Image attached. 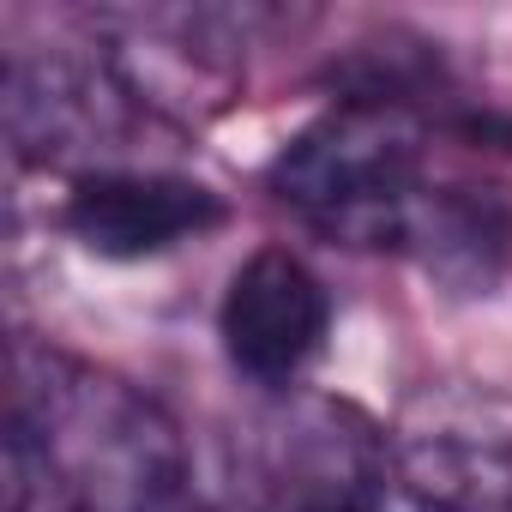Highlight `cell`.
Returning <instances> with one entry per match:
<instances>
[{"mask_svg":"<svg viewBox=\"0 0 512 512\" xmlns=\"http://www.w3.org/2000/svg\"><path fill=\"white\" fill-rule=\"evenodd\" d=\"M13 512L43 488L55 512H187L193 458L181 422L133 380L55 344H13Z\"/></svg>","mask_w":512,"mask_h":512,"instance_id":"6da1fadb","label":"cell"},{"mask_svg":"<svg viewBox=\"0 0 512 512\" xmlns=\"http://www.w3.org/2000/svg\"><path fill=\"white\" fill-rule=\"evenodd\" d=\"M428 121L404 97H338L272 163V193L344 247H398L428 199Z\"/></svg>","mask_w":512,"mask_h":512,"instance_id":"7a4b0ae2","label":"cell"},{"mask_svg":"<svg viewBox=\"0 0 512 512\" xmlns=\"http://www.w3.org/2000/svg\"><path fill=\"white\" fill-rule=\"evenodd\" d=\"M241 512H434L404 476L398 434L326 392H284L247 434Z\"/></svg>","mask_w":512,"mask_h":512,"instance_id":"3957f363","label":"cell"},{"mask_svg":"<svg viewBox=\"0 0 512 512\" xmlns=\"http://www.w3.org/2000/svg\"><path fill=\"white\" fill-rule=\"evenodd\" d=\"M326 332H332V296L302 253L260 247L235 266L217 308V338L235 374H247L266 392H296V380L326 350Z\"/></svg>","mask_w":512,"mask_h":512,"instance_id":"277c9868","label":"cell"},{"mask_svg":"<svg viewBox=\"0 0 512 512\" xmlns=\"http://www.w3.org/2000/svg\"><path fill=\"white\" fill-rule=\"evenodd\" d=\"M398 458L434 512H512V398L422 392L398 428Z\"/></svg>","mask_w":512,"mask_h":512,"instance_id":"5b68a950","label":"cell"},{"mask_svg":"<svg viewBox=\"0 0 512 512\" xmlns=\"http://www.w3.org/2000/svg\"><path fill=\"white\" fill-rule=\"evenodd\" d=\"M229 217L223 193L169 169H85L61 205L67 235L97 260L133 266L211 235Z\"/></svg>","mask_w":512,"mask_h":512,"instance_id":"8992f818","label":"cell"},{"mask_svg":"<svg viewBox=\"0 0 512 512\" xmlns=\"http://www.w3.org/2000/svg\"><path fill=\"white\" fill-rule=\"evenodd\" d=\"M133 85L79 61H25L7 67V127L13 145L37 163H67L91 151H121Z\"/></svg>","mask_w":512,"mask_h":512,"instance_id":"52a82bcc","label":"cell"},{"mask_svg":"<svg viewBox=\"0 0 512 512\" xmlns=\"http://www.w3.org/2000/svg\"><path fill=\"white\" fill-rule=\"evenodd\" d=\"M404 253L446 290H494L512 266V193L482 181H434Z\"/></svg>","mask_w":512,"mask_h":512,"instance_id":"ba28073f","label":"cell"}]
</instances>
